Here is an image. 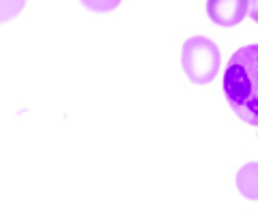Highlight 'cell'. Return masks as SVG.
<instances>
[{"instance_id": "cell-1", "label": "cell", "mask_w": 258, "mask_h": 215, "mask_svg": "<svg viewBox=\"0 0 258 215\" xmlns=\"http://www.w3.org/2000/svg\"><path fill=\"white\" fill-rule=\"evenodd\" d=\"M224 95L245 123L258 127V43L232 54L224 71Z\"/></svg>"}, {"instance_id": "cell-2", "label": "cell", "mask_w": 258, "mask_h": 215, "mask_svg": "<svg viewBox=\"0 0 258 215\" xmlns=\"http://www.w3.org/2000/svg\"><path fill=\"white\" fill-rule=\"evenodd\" d=\"M181 69L194 84H209L220 71V50L209 37H189L181 47Z\"/></svg>"}, {"instance_id": "cell-3", "label": "cell", "mask_w": 258, "mask_h": 215, "mask_svg": "<svg viewBox=\"0 0 258 215\" xmlns=\"http://www.w3.org/2000/svg\"><path fill=\"white\" fill-rule=\"evenodd\" d=\"M249 11V0H207V13L217 26L232 28Z\"/></svg>"}, {"instance_id": "cell-4", "label": "cell", "mask_w": 258, "mask_h": 215, "mask_svg": "<svg viewBox=\"0 0 258 215\" xmlns=\"http://www.w3.org/2000/svg\"><path fill=\"white\" fill-rule=\"evenodd\" d=\"M237 189L247 200H258V162L241 166L237 172Z\"/></svg>"}, {"instance_id": "cell-5", "label": "cell", "mask_w": 258, "mask_h": 215, "mask_svg": "<svg viewBox=\"0 0 258 215\" xmlns=\"http://www.w3.org/2000/svg\"><path fill=\"white\" fill-rule=\"evenodd\" d=\"M86 9H91L95 13H106V11H112L116 9L120 0H80Z\"/></svg>"}, {"instance_id": "cell-6", "label": "cell", "mask_w": 258, "mask_h": 215, "mask_svg": "<svg viewBox=\"0 0 258 215\" xmlns=\"http://www.w3.org/2000/svg\"><path fill=\"white\" fill-rule=\"evenodd\" d=\"M24 3H26V0H0V7H3V22L15 18V15L22 11Z\"/></svg>"}, {"instance_id": "cell-7", "label": "cell", "mask_w": 258, "mask_h": 215, "mask_svg": "<svg viewBox=\"0 0 258 215\" xmlns=\"http://www.w3.org/2000/svg\"><path fill=\"white\" fill-rule=\"evenodd\" d=\"M247 13L254 22H258V0H249V11Z\"/></svg>"}]
</instances>
